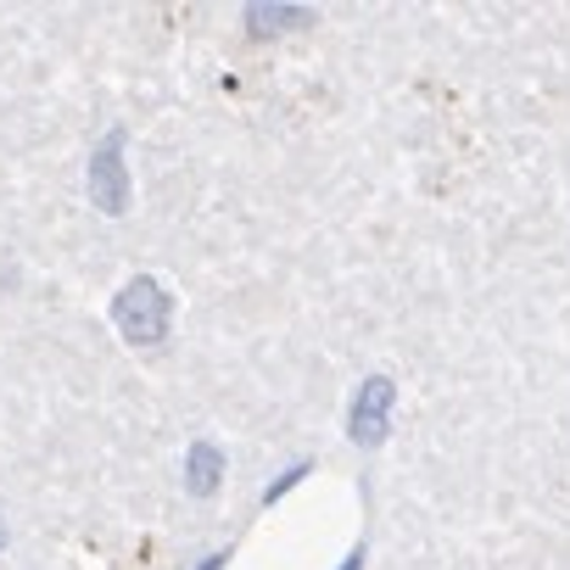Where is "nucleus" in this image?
Returning <instances> with one entry per match:
<instances>
[{"label": "nucleus", "instance_id": "7", "mask_svg": "<svg viewBox=\"0 0 570 570\" xmlns=\"http://www.w3.org/2000/svg\"><path fill=\"white\" fill-rule=\"evenodd\" d=\"M336 570H364V542H358V548H353V553H347V559H342Z\"/></svg>", "mask_w": 570, "mask_h": 570}, {"label": "nucleus", "instance_id": "9", "mask_svg": "<svg viewBox=\"0 0 570 570\" xmlns=\"http://www.w3.org/2000/svg\"><path fill=\"white\" fill-rule=\"evenodd\" d=\"M0 548H7V520H0Z\"/></svg>", "mask_w": 570, "mask_h": 570}, {"label": "nucleus", "instance_id": "1", "mask_svg": "<svg viewBox=\"0 0 570 570\" xmlns=\"http://www.w3.org/2000/svg\"><path fill=\"white\" fill-rule=\"evenodd\" d=\"M112 325L129 347H163L168 342V325H174V297L163 292L157 274H135L118 285L112 297Z\"/></svg>", "mask_w": 570, "mask_h": 570}, {"label": "nucleus", "instance_id": "5", "mask_svg": "<svg viewBox=\"0 0 570 570\" xmlns=\"http://www.w3.org/2000/svg\"><path fill=\"white\" fill-rule=\"evenodd\" d=\"M218 481H224V453H218V442H190L185 448V487L196 492V498H213L218 492Z\"/></svg>", "mask_w": 570, "mask_h": 570}, {"label": "nucleus", "instance_id": "4", "mask_svg": "<svg viewBox=\"0 0 570 570\" xmlns=\"http://www.w3.org/2000/svg\"><path fill=\"white\" fill-rule=\"evenodd\" d=\"M314 18H320L314 7H292V0H279V7L257 0V7H246V12H240V23H246V35H252V40H268V35H292V29H308Z\"/></svg>", "mask_w": 570, "mask_h": 570}, {"label": "nucleus", "instance_id": "6", "mask_svg": "<svg viewBox=\"0 0 570 570\" xmlns=\"http://www.w3.org/2000/svg\"><path fill=\"white\" fill-rule=\"evenodd\" d=\"M308 470H314V464H308V459H297V464H292V470H279V475H274V481H268V487H263V503H279V498H285V492H292V487H297V481H303V475H308Z\"/></svg>", "mask_w": 570, "mask_h": 570}, {"label": "nucleus", "instance_id": "3", "mask_svg": "<svg viewBox=\"0 0 570 570\" xmlns=\"http://www.w3.org/2000/svg\"><path fill=\"white\" fill-rule=\"evenodd\" d=\"M392 409H397V381L392 375H370L358 381L353 403H347V436L358 448H381L392 436Z\"/></svg>", "mask_w": 570, "mask_h": 570}, {"label": "nucleus", "instance_id": "8", "mask_svg": "<svg viewBox=\"0 0 570 570\" xmlns=\"http://www.w3.org/2000/svg\"><path fill=\"white\" fill-rule=\"evenodd\" d=\"M224 564H229V553H224V548H218V553H207V559H202V564H196V570H224Z\"/></svg>", "mask_w": 570, "mask_h": 570}, {"label": "nucleus", "instance_id": "2", "mask_svg": "<svg viewBox=\"0 0 570 570\" xmlns=\"http://www.w3.org/2000/svg\"><path fill=\"white\" fill-rule=\"evenodd\" d=\"M124 151H129V129L124 124H112L101 140H96V151H90V174H85V185H90V202H96V213H107V218H124L129 213V163H124Z\"/></svg>", "mask_w": 570, "mask_h": 570}]
</instances>
